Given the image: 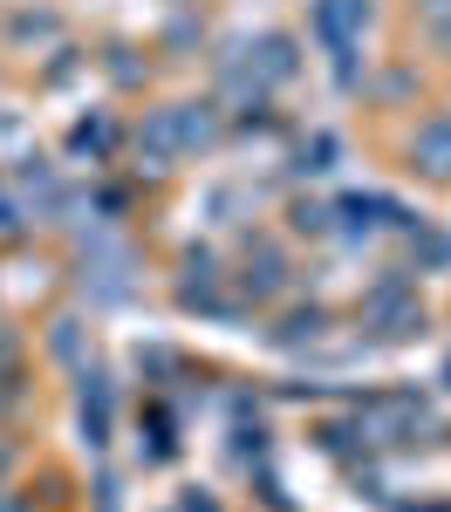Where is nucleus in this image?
Wrapping results in <instances>:
<instances>
[{
    "instance_id": "4",
    "label": "nucleus",
    "mask_w": 451,
    "mask_h": 512,
    "mask_svg": "<svg viewBox=\"0 0 451 512\" xmlns=\"http://www.w3.org/2000/svg\"><path fill=\"white\" fill-rule=\"evenodd\" d=\"M417 14L424 21H451V0H417Z\"/></svg>"
},
{
    "instance_id": "3",
    "label": "nucleus",
    "mask_w": 451,
    "mask_h": 512,
    "mask_svg": "<svg viewBox=\"0 0 451 512\" xmlns=\"http://www.w3.org/2000/svg\"><path fill=\"white\" fill-rule=\"evenodd\" d=\"M48 349L62 355V362H69V355L82 349V335H76V321H55V335H48Z\"/></svg>"
},
{
    "instance_id": "5",
    "label": "nucleus",
    "mask_w": 451,
    "mask_h": 512,
    "mask_svg": "<svg viewBox=\"0 0 451 512\" xmlns=\"http://www.w3.org/2000/svg\"><path fill=\"white\" fill-rule=\"evenodd\" d=\"M0 233H7V239L21 233V219H14V205H0Z\"/></svg>"
},
{
    "instance_id": "1",
    "label": "nucleus",
    "mask_w": 451,
    "mask_h": 512,
    "mask_svg": "<svg viewBox=\"0 0 451 512\" xmlns=\"http://www.w3.org/2000/svg\"><path fill=\"white\" fill-rule=\"evenodd\" d=\"M410 171L424 178H451V117H424L410 137Z\"/></svg>"
},
{
    "instance_id": "6",
    "label": "nucleus",
    "mask_w": 451,
    "mask_h": 512,
    "mask_svg": "<svg viewBox=\"0 0 451 512\" xmlns=\"http://www.w3.org/2000/svg\"><path fill=\"white\" fill-rule=\"evenodd\" d=\"M7 472H14V444L0 437V485H7Z\"/></svg>"
},
{
    "instance_id": "2",
    "label": "nucleus",
    "mask_w": 451,
    "mask_h": 512,
    "mask_svg": "<svg viewBox=\"0 0 451 512\" xmlns=\"http://www.w3.org/2000/svg\"><path fill=\"white\" fill-rule=\"evenodd\" d=\"M171 137H178V151H205L219 137V110L212 103H178L171 110Z\"/></svg>"
}]
</instances>
